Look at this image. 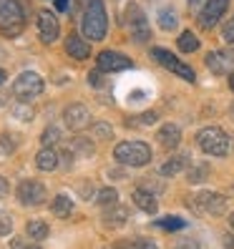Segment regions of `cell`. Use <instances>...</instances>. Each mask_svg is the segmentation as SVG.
<instances>
[{"label": "cell", "mask_w": 234, "mask_h": 249, "mask_svg": "<svg viewBox=\"0 0 234 249\" xmlns=\"http://www.w3.org/2000/svg\"><path fill=\"white\" fill-rule=\"evenodd\" d=\"M81 31L89 40H104L106 38L108 18H106L104 0H86L83 18H81Z\"/></svg>", "instance_id": "6da1fadb"}, {"label": "cell", "mask_w": 234, "mask_h": 249, "mask_svg": "<svg viewBox=\"0 0 234 249\" xmlns=\"http://www.w3.org/2000/svg\"><path fill=\"white\" fill-rule=\"evenodd\" d=\"M25 28V8L20 0H0V31L16 38Z\"/></svg>", "instance_id": "7a4b0ae2"}, {"label": "cell", "mask_w": 234, "mask_h": 249, "mask_svg": "<svg viewBox=\"0 0 234 249\" xmlns=\"http://www.w3.org/2000/svg\"><path fill=\"white\" fill-rule=\"evenodd\" d=\"M113 159L124 166H146L151 161V149L144 141H121L113 149Z\"/></svg>", "instance_id": "3957f363"}, {"label": "cell", "mask_w": 234, "mask_h": 249, "mask_svg": "<svg viewBox=\"0 0 234 249\" xmlns=\"http://www.w3.org/2000/svg\"><path fill=\"white\" fill-rule=\"evenodd\" d=\"M197 143H199V149L204 154H209V156H227L232 141H229L224 128L207 126V128H201L199 134H197Z\"/></svg>", "instance_id": "277c9868"}, {"label": "cell", "mask_w": 234, "mask_h": 249, "mask_svg": "<svg viewBox=\"0 0 234 249\" xmlns=\"http://www.w3.org/2000/svg\"><path fill=\"white\" fill-rule=\"evenodd\" d=\"M43 89H46V83H43V78L36 71H23L20 76L13 81V96H16L20 104H28V101L38 98L43 93Z\"/></svg>", "instance_id": "5b68a950"}, {"label": "cell", "mask_w": 234, "mask_h": 249, "mask_svg": "<svg viewBox=\"0 0 234 249\" xmlns=\"http://www.w3.org/2000/svg\"><path fill=\"white\" fill-rule=\"evenodd\" d=\"M151 58H154L156 63H162L166 71H171L174 76H179V78H184V81H189V83L197 81L194 68L186 66L184 61H179V58L174 55L171 51H166V48H162V46H154V48H151Z\"/></svg>", "instance_id": "8992f818"}, {"label": "cell", "mask_w": 234, "mask_h": 249, "mask_svg": "<svg viewBox=\"0 0 234 249\" xmlns=\"http://www.w3.org/2000/svg\"><path fill=\"white\" fill-rule=\"evenodd\" d=\"M126 20H128L131 40H134V43H149L151 28H149V20H146L144 10H141L136 3H131V5L126 8Z\"/></svg>", "instance_id": "52a82bcc"}, {"label": "cell", "mask_w": 234, "mask_h": 249, "mask_svg": "<svg viewBox=\"0 0 234 249\" xmlns=\"http://www.w3.org/2000/svg\"><path fill=\"white\" fill-rule=\"evenodd\" d=\"M189 207H192L197 214H209V216H219L224 214L227 209V199L216 192H201L194 196V201H189Z\"/></svg>", "instance_id": "ba28073f"}, {"label": "cell", "mask_w": 234, "mask_h": 249, "mask_svg": "<svg viewBox=\"0 0 234 249\" xmlns=\"http://www.w3.org/2000/svg\"><path fill=\"white\" fill-rule=\"evenodd\" d=\"M204 63L212 73L216 76H227V73H234V48H216V51H209Z\"/></svg>", "instance_id": "9c48e42d"}, {"label": "cell", "mask_w": 234, "mask_h": 249, "mask_svg": "<svg viewBox=\"0 0 234 249\" xmlns=\"http://www.w3.org/2000/svg\"><path fill=\"white\" fill-rule=\"evenodd\" d=\"M96 66H98V71H104V73H119V71L134 68V61H131L128 55L119 53V51H101L96 55Z\"/></svg>", "instance_id": "30bf717a"}, {"label": "cell", "mask_w": 234, "mask_h": 249, "mask_svg": "<svg viewBox=\"0 0 234 249\" xmlns=\"http://www.w3.org/2000/svg\"><path fill=\"white\" fill-rule=\"evenodd\" d=\"M46 186L40 181H33V179H25L18 184V201L23 207H40L46 201Z\"/></svg>", "instance_id": "8fae6325"}, {"label": "cell", "mask_w": 234, "mask_h": 249, "mask_svg": "<svg viewBox=\"0 0 234 249\" xmlns=\"http://www.w3.org/2000/svg\"><path fill=\"white\" fill-rule=\"evenodd\" d=\"M227 8H229V0H207L204 8L199 10V25L201 28H214L224 18Z\"/></svg>", "instance_id": "7c38bea8"}, {"label": "cell", "mask_w": 234, "mask_h": 249, "mask_svg": "<svg viewBox=\"0 0 234 249\" xmlns=\"http://www.w3.org/2000/svg\"><path fill=\"white\" fill-rule=\"evenodd\" d=\"M38 36H40V40L46 43V46L55 43L58 36H61V25H58V18L53 16L51 10H40V13H38Z\"/></svg>", "instance_id": "4fadbf2b"}, {"label": "cell", "mask_w": 234, "mask_h": 249, "mask_svg": "<svg viewBox=\"0 0 234 249\" xmlns=\"http://www.w3.org/2000/svg\"><path fill=\"white\" fill-rule=\"evenodd\" d=\"M63 121L71 131H81L91 124V111L83 104H68L66 111H63Z\"/></svg>", "instance_id": "5bb4252c"}, {"label": "cell", "mask_w": 234, "mask_h": 249, "mask_svg": "<svg viewBox=\"0 0 234 249\" xmlns=\"http://www.w3.org/2000/svg\"><path fill=\"white\" fill-rule=\"evenodd\" d=\"M66 53L71 58H76V61H86V58L91 55V46H89V40H86L83 36L78 33H71L66 38Z\"/></svg>", "instance_id": "9a60e30c"}, {"label": "cell", "mask_w": 234, "mask_h": 249, "mask_svg": "<svg viewBox=\"0 0 234 249\" xmlns=\"http://www.w3.org/2000/svg\"><path fill=\"white\" fill-rule=\"evenodd\" d=\"M131 199H134V204H136L141 212H146V214H156L159 212V201H156L154 192H149V189H141V186L134 189Z\"/></svg>", "instance_id": "2e32d148"}, {"label": "cell", "mask_w": 234, "mask_h": 249, "mask_svg": "<svg viewBox=\"0 0 234 249\" xmlns=\"http://www.w3.org/2000/svg\"><path fill=\"white\" fill-rule=\"evenodd\" d=\"M159 143H162L166 151H174L181 143V128L174 126V124L162 126V128H159Z\"/></svg>", "instance_id": "e0dca14e"}, {"label": "cell", "mask_w": 234, "mask_h": 249, "mask_svg": "<svg viewBox=\"0 0 234 249\" xmlns=\"http://www.w3.org/2000/svg\"><path fill=\"white\" fill-rule=\"evenodd\" d=\"M58 161H61V154H58L53 146H43V149L38 151V156H36V166L40 171H53L58 166Z\"/></svg>", "instance_id": "ac0fdd59"}, {"label": "cell", "mask_w": 234, "mask_h": 249, "mask_svg": "<svg viewBox=\"0 0 234 249\" xmlns=\"http://www.w3.org/2000/svg\"><path fill=\"white\" fill-rule=\"evenodd\" d=\"M128 222V209L126 207H106V214H104V224L108 227V229H119V227H124Z\"/></svg>", "instance_id": "d6986e66"}, {"label": "cell", "mask_w": 234, "mask_h": 249, "mask_svg": "<svg viewBox=\"0 0 234 249\" xmlns=\"http://www.w3.org/2000/svg\"><path fill=\"white\" fill-rule=\"evenodd\" d=\"M186 166H189V156H186V154L171 156L166 164L162 166V177H177V174H181Z\"/></svg>", "instance_id": "ffe728a7"}, {"label": "cell", "mask_w": 234, "mask_h": 249, "mask_svg": "<svg viewBox=\"0 0 234 249\" xmlns=\"http://www.w3.org/2000/svg\"><path fill=\"white\" fill-rule=\"evenodd\" d=\"M51 212H53L58 219H68L71 212H73V201H71V196H68V194H58V196L53 199V204H51Z\"/></svg>", "instance_id": "44dd1931"}, {"label": "cell", "mask_w": 234, "mask_h": 249, "mask_svg": "<svg viewBox=\"0 0 234 249\" xmlns=\"http://www.w3.org/2000/svg\"><path fill=\"white\" fill-rule=\"evenodd\" d=\"M156 20H159V25H162V31H169V33L179 25V18H177V10L174 8H162L159 16H156Z\"/></svg>", "instance_id": "7402d4cb"}, {"label": "cell", "mask_w": 234, "mask_h": 249, "mask_svg": "<svg viewBox=\"0 0 234 249\" xmlns=\"http://www.w3.org/2000/svg\"><path fill=\"white\" fill-rule=\"evenodd\" d=\"M25 234L31 237L33 242H40V239H46L48 237V224L46 222H38V219H33V222H28L25 224Z\"/></svg>", "instance_id": "603a6c76"}, {"label": "cell", "mask_w": 234, "mask_h": 249, "mask_svg": "<svg viewBox=\"0 0 234 249\" xmlns=\"http://www.w3.org/2000/svg\"><path fill=\"white\" fill-rule=\"evenodd\" d=\"M177 46H179L181 53H194V51H199V38L192 31H184L177 40Z\"/></svg>", "instance_id": "cb8c5ba5"}, {"label": "cell", "mask_w": 234, "mask_h": 249, "mask_svg": "<svg viewBox=\"0 0 234 249\" xmlns=\"http://www.w3.org/2000/svg\"><path fill=\"white\" fill-rule=\"evenodd\" d=\"M209 177V164H194L186 169V181L189 184H201Z\"/></svg>", "instance_id": "d4e9b609"}, {"label": "cell", "mask_w": 234, "mask_h": 249, "mask_svg": "<svg viewBox=\"0 0 234 249\" xmlns=\"http://www.w3.org/2000/svg\"><path fill=\"white\" fill-rule=\"evenodd\" d=\"M71 151H76L81 156H91L93 154V143L89 139H83V136H76V139H73V143H71Z\"/></svg>", "instance_id": "484cf974"}, {"label": "cell", "mask_w": 234, "mask_h": 249, "mask_svg": "<svg viewBox=\"0 0 234 249\" xmlns=\"http://www.w3.org/2000/svg\"><path fill=\"white\" fill-rule=\"evenodd\" d=\"M96 201L101 204V207H113V204L119 201V192H116V189H101Z\"/></svg>", "instance_id": "4316f807"}, {"label": "cell", "mask_w": 234, "mask_h": 249, "mask_svg": "<svg viewBox=\"0 0 234 249\" xmlns=\"http://www.w3.org/2000/svg\"><path fill=\"white\" fill-rule=\"evenodd\" d=\"M40 141H43V146H53V143H58V141H61V128H58V126H48L46 131H43Z\"/></svg>", "instance_id": "83f0119b"}, {"label": "cell", "mask_w": 234, "mask_h": 249, "mask_svg": "<svg viewBox=\"0 0 234 249\" xmlns=\"http://www.w3.org/2000/svg\"><path fill=\"white\" fill-rule=\"evenodd\" d=\"M93 136L101 139V141H108L113 136V128L108 124H93Z\"/></svg>", "instance_id": "f1b7e54d"}, {"label": "cell", "mask_w": 234, "mask_h": 249, "mask_svg": "<svg viewBox=\"0 0 234 249\" xmlns=\"http://www.w3.org/2000/svg\"><path fill=\"white\" fill-rule=\"evenodd\" d=\"M13 149H16V139H13V134H3L0 136V156H8Z\"/></svg>", "instance_id": "f546056e"}, {"label": "cell", "mask_w": 234, "mask_h": 249, "mask_svg": "<svg viewBox=\"0 0 234 249\" xmlns=\"http://www.w3.org/2000/svg\"><path fill=\"white\" fill-rule=\"evenodd\" d=\"M13 231V216L8 212H0V237H8Z\"/></svg>", "instance_id": "4dcf8cb0"}, {"label": "cell", "mask_w": 234, "mask_h": 249, "mask_svg": "<svg viewBox=\"0 0 234 249\" xmlns=\"http://www.w3.org/2000/svg\"><path fill=\"white\" fill-rule=\"evenodd\" d=\"M10 249H40L38 244H33V239L28 242V239H13L10 242Z\"/></svg>", "instance_id": "1f68e13d"}, {"label": "cell", "mask_w": 234, "mask_h": 249, "mask_svg": "<svg viewBox=\"0 0 234 249\" xmlns=\"http://www.w3.org/2000/svg\"><path fill=\"white\" fill-rule=\"evenodd\" d=\"M222 38H224L227 43H234V18H232L229 23H224V28H222Z\"/></svg>", "instance_id": "d6a6232c"}, {"label": "cell", "mask_w": 234, "mask_h": 249, "mask_svg": "<svg viewBox=\"0 0 234 249\" xmlns=\"http://www.w3.org/2000/svg\"><path fill=\"white\" fill-rule=\"evenodd\" d=\"M159 227H164V229H181L184 222H181V219H162Z\"/></svg>", "instance_id": "836d02e7"}, {"label": "cell", "mask_w": 234, "mask_h": 249, "mask_svg": "<svg viewBox=\"0 0 234 249\" xmlns=\"http://www.w3.org/2000/svg\"><path fill=\"white\" fill-rule=\"evenodd\" d=\"M16 113H18L20 121H31L33 119V111L28 108V106H16Z\"/></svg>", "instance_id": "e575fe53"}, {"label": "cell", "mask_w": 234, "mask_h": 249, "mask_svg": "<svg viewBox=\"0 0 234 249\" xmlns=\"http://www.w3.org/2000/svg\"><path fill=\"white\" fill-rule=\"evenodd\" d=\"M156 121H159V113L146 111V113H141V119H139L136 124H156Z\"/></svg>", "instance_id": "d590c367"}, {"label": "cell", "mask_w": 234, "mask_h": 249, "mask_svg": "<svg viewBox=\"0 0 234 249\" xmlns=\"http://www.w3.org/2000/svg\"><path fill=\"white\" fill-rule=\"evenodd\" d=\"M101 73H104V71H98V68L89 73V83H91V86H104V78H101Z\"/></svg>", "instance_id": "8d00e7d4"}, {"label": "cell", "mask_w": 234, "mask_h": 249, "mask_svg": "<svg viewBox=\"0 0 234 249\" xmlns=\"http://www.w3.org/2000/svg\"><path fill=\"white\" fill-rule=\"evenodd\" d=\"M8 192H10V184H8V179H5V177H0V199L8 196Z\"/></svg>", "instance_id": "74e56055"}, {"label": "cell", "mask_w": 234, "mask_h": 249, "mask_svg": "<svg viewBox=\"0 0 234 249\" xmlns=\"http://www.w3.org/2000/svg\"><path fill=\"white\" fill-rule=\"evenodd\" d=\"M71 8V0H55V10L58 13H66Z\"/></svg>", "instance_id": "f35d334b"}, {"label": "cell", "mask_w": 234, "mask_h": 249, "mask_svg": "<svg viewBox=\"0 0 234 249\" xmlns=\"http://www.w3.org/2000/svg\"><path fill=\"white\" fill-rule=\"evenodd\" d=\"M136 249H159V247L151 244V242H141V244H136Z\"/></svg>", "instance_id": "ab89813d"}, {"label": "cell", "mask_w": 234, "mask_h": 249, "mask_svg": "<svg viewBox=\"0 0 234 249\" xmlns=\"http://www.w3.org/2000/svg\"><path fill=\"white\" fill-rule=\"evenodd\" d=\"M177 249H199L197 244H192V242H184V244H179Z\"/></svg>", "instance_id": "60d3db41"}, {"label": "cell", "mask_w": 234, "mask_h": 249, "mask_svg": "<svg viewBox=\"0 0 234 249\" xmlns=\"http://www.w3.org/2000/svg\"><path fill=\"white\" fill-rule=\"evenodd\" d=\"M5 76H8V73H5L3 68H0V83H3V81H5Z\"/></svg>", "instance_id": "b9f144b4"}, {"label": "cell", "mask_w": 234, "mask_h": 249, "mask_svg": "<svg viewBox=\"0 0 234 249\" xmlns=\"http://www.w3.org/2000/svg\"><path fill=\"white\" fill-rule=\"evenodd\" d=\"M229 89L234 91V73H232V76H229Z\"/></svg>", "instance_id": "7bdbcfd3"}, {"label": "cell", "mask_w": 234, "mask_h": 249, "mask_svg": "<svg viewBox=\"0 0 234 249\" xmlns=\"http://www.w3.org/2000/svg\"><path fill=\"white\" fill-rule=\"evenodd\" d=\"M229 227L234 229V214H229Z\"/></svg>", "instance_id": "ee69618b"}, {"label": "cell", "mask_w": 234, "mask_h": 249, "mask_svg": "<svg viewBox=\"0 0 234 249\" xmlns=\"http://www.w3.org/2000/svg\"><path fill=\"white\" fill-rule=\"evenodd\" d=\"M201 3V0H189V5H199Z\"/></svg>", "instance_id": "f6af8a7d"}, {"label": "cell", "mask_w": 234, "mask_h": 249, "mask_svg": "<svg viewBox=\"0 0 234 249\" xmlns=\"http://www.w3.org/2000/svg\"><path fill=\"white\" fill-rule=\"evenodd\" d=\"M229 113H232V119H234V104H232V108H229Z\"/></svg>", "instance_id": "bcb514c9"}]
</instances>
